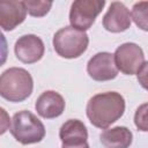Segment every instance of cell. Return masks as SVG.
<instances>
[{"mask_svg": "<svg viewBox=\"0 0 148 148\" xmlns=\"http://www.w3.org/2000/svg\"><path fill=\"white\" fill-rule=\"evenodd\" d=\"M125 112V99L117 91H106L94 95L87 103L86 113L91 125L106 130Z\"/></svg>", "mask_w": 148, "mask_h": 148, "instance_id": "1", "label": "cell"}, {"mask_svg": "<svg viewBox=\"0 0 148 148\" xmlns=\"http://www.w3.org/2000/svg\"><path fill=\"white\" fill-rule=\"evenodd\" d=\"M9 131L14 139L22 145L40 142L45 136L44 124L27 110L18 111L13 116Z\"/></svg>", "mask_w": 148, "mask_h": 148, "instance_id": "3", "label": "cell"}, {"mask_svg": "<svg viewBox=\"0 0 148 148\" xmlns=\"http://www.w3.org/2000/svg\"><path fill=\"white\" fill-rule=\"evenodd\" d=\"M16 58L23 64H35L39 61L45 52L43 40L32 34L21 36L14 46Z\"/></svg>", "mask_w": 148, "mask_h": 148, "instance_id": "8", "label": "cell"}, {"mask_svg": "<svg viewBox=\"0 0 148 148\" xmlns=\"http://www.w3.org/2000/svg\"><path fill=\"white\" fill-rule=\"evenodd\" d=\"M132 23V16L128 8L120 1L111 2L108 12L103 16V27L110 32L126 31Z\"/></svg>", "mask_w": 148, "mask_h": 148, "instance_id": "9", "label": "cell"}, {"mask_svg": "<svg viewBox=\"0 0 148 148\" xmlns=\"http://www.w3.org/2000/svg\"><path fill=\"white\" fill-rule=\"evenodd\" d=\"M113 57L118 71L126 75L136 74L145 62L143 51L135 43L121 44L116 49Z\"/></svg>", "mask_w": 148, "mask_h": 148, "instance_id": "6", "label": "cell"}, {"mask_svg": "<svg viewBox=\"0 0 148 148\" xmlns=\"http://www.w3.org/2000/svg\"><path fill=\"white\" fill-rule=\"evenodd\" d=\"M131 16L139 29L148 32V1L135 2L132 7Z\"/></svg>", "mask_w": 148, "mask_h": 148, "instance_id": "14", "label": "cell"}, {"mask_svg": "<svg viewBox=\"0 0 148 148\" xmlns=\"http://www.w3.org/2000/svg\"><path fill=\"white\" fill-rule=\"evenodd\" d=\"M87 72L95 81H110L117 77L118 68L114 57L110 52H98L92 56L87 64Z\"/></svg>", "mask_w": 148, "mask_h": 148, "instance_id": "7", "label": "cell"}, {"mask_svg": "<svg viewBox=\"0 0 148 148\" xmlns=\"http://www.w3.org/2000/svg\"><path fill=\"white\" fill-rule=\"evenodd\" d=\"M136 77H138V82L140 83V86L148 91V61L143 62V65L136 73Z\"/></svg>", "mask_w": 148, "mask_h": 148, "instance_id": "17", "label": "cell"}, {"mask_svg": "<svg viewBox=\"0 0 148 148\" xmlns=\"http://www.w3.org/2000/svg\"><path fill=\"white\" fill-rule=\"evenodd\" d=\"M59 138L62 145H80L87 142L88 131L79 119H68L59 130Z\"/></svg>", "mask_w": 148, "mask_h": 148, "instance_id": "12", "label": "cell"}, {"mask_svg": "<svg viewBox=\"0 0 148 148\" xmlns=\"http://www.w3.org/2000/svg\"><path fill=\"white\" fill-rule=\"evenodd\" d=\"M134 124L141 132H148V103L141 104L134 113Z\"/></svg>", "mask_w": 148, "mask_h": 148, "instance_id": "16", "label": "cell"}, {"mask_svg": "<svg viewBox=\"0 0 148 148\" xmlns=\"http://www.w3.org/2000/svg\"><path fill=\"white\" fill-rule=\"evenodd\" d=\"M65 105V99L59 92L54 90H46L37 98L35 109L40 117L52 119L62 114Z\"/></svg>", "mask_w": 148, "mask_h": 148, "instance_id": "11", "label": "cell"}, {"mask_svg": "<svg viewBox=\"0 0 148 148\" xmlns=\"http://www.w3.org/2000/svg\"><path fill=\"white\" fill-rule=\"evenodd\" d=\"M61 148H89L88 142L80 143V145H62Z\"/></svg>", "mask_w": 148, "mask_h": 148, "instance_id": "18", "label": "cell"}, {"mask_svg": "<svg viewBox=\"0 0 148 148\" xmlns=\"http://www.w3.org/2000/svg\"><path fill=\"white\" fill-rule=\"evenodd\" d=\"M32 89V76L24 68L10 67L0 76V95L9 102H23L31 95Z\"/></svg>", "mask_w": 148, "mask_h": 148, "instance_id": "2", "label": "cell"}, {"mask_svg": "<svg viewBox=\"0 0 148 148\" xmlns=\"http://www.w3.org/2000/svg\"><path fill=\"white\" fill-rule=\"evenodd\" d=\"M104 6V0H75L69 10L71 25L81 31L90 29Z\"/></svg>", "mask_w": 148, "mask_h": 148, "instance_id": "5", "label": "cell"}, {"mask_svg": "<svg viewBox=\"0 0 148 148\" xmlns=\"http://www.w3.org/2000/svg\"><path fill=\"white\" fill-rule=\"evenodd\" d=\"M52 43L58 56L65 59H74L86 52L89 44V37L86 31L68 25L61 28L54 34Z\"/></svg>", "mask_w": 148, "mask_h": 148, "instance_id": "4", "label": "cell"}, {"mask_svg": "<svg viewBox=\"0 0 148 148\" xmlns=\"http://www.w3.org/2000/svg\"><path fill=\"white\" fill-rule=\"evenodd\" d=\"M27 10L29 15L34 17H42L46 15L51 7H52V1H42V0H27L24 1Z\"/></svg>", "mask_w": 148, "mask_h": 148, "instance_id": "15", "label": "cell"}, {"mask_svg": "<svg viewBox=\"0 0 148 148\" xmlns=\"http://www.w3.org/2000/svg\"><path fill=\"white\" fill-rule=\"evenodd\" d=\"M24 1L2 0L0 1V25L3 31H12L20 25L27 16Z\"/></svg>", "mask_w": 148, "mask_h": 148, "instance_id": "10", "label": "cell"}, {"mask_svg": "<svg viewBox=\"0 0 148 148\" xmlns=\"http://www.w3.org/2000/svg\"><path fill=\"white\" fill-rule=\"evenodd\" d=\"M99 138L105 148H130L133 141L132 132L125 126L106 128L101 133Z\"/></svg>", "mask_w": 148, "mask_h": 148, "instance_id": "13", "label": "cell"}]
</instances>
